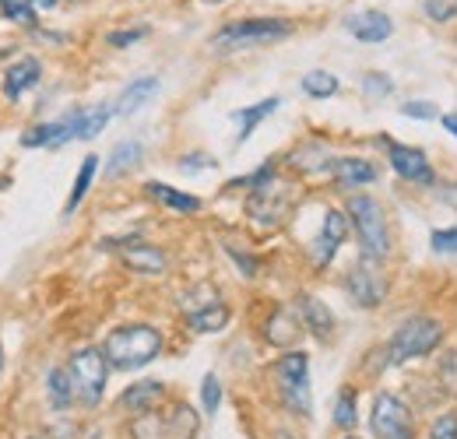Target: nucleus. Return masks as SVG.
<instances>
[{"label":"nucleus","mask_w":457,"mask_h":439,"mask_svg":"<svg viewBox=\"0 0 457 439\" xmlns=\"http://www.w3.org/2000/svg\"><path fill=\"white\" fill-rule=\"evenodd\" d=\"M345 288H348V295H352L355 306H362V310L380 306L384 295H387V277L380 271V261L362 253V261L352 264V271L345 277Z\"/></svg>","instance_id":"8"},{"label":"nucleus","mask_w":457,"mask_h":439,"mask_svg":"<svg viewBox=\"0 0 457 439\" xmlns=\"http://www.w3.org/2000/svg\"><path fill=\"white\" fill-rule=\"evenodd\" d=\"M201 404H204V411L208 415H215L219 411V404H222V384H219V377H204V384H201Z\"/></svg>","instance_id":"33"},{"label":"nucleus","mask_w":457,"mask_h":439,"mask_svg":"<svg viewBox=\"0 0 457 439\" xmlns=\"http://www.w3.org/2000/svg\"><path fill=\"white\" fill-rule=\"evenodd\" d=\"M426 14L433 21H451L457 18V0H426Z\"/></svg>","instance_id":"35"},{"label":"nucleus","mask_w":457,"mask_h":439,"mask_svg":"<svg viewBox=\"0 0 457 439\" xmlns=\"http://www.w3.org/2000/svg\"><path fill=\"white\" fill-rule=\"evenodd\" d=\"M444 127L457 137V112H447V116H444Z\"/></svg>","instance_id":"41"},{"label":"nucleus","mask_w":457,"mask_h":439,"mask_svg":"<svg viewBox=\"0 0 457 439\" xmlns=\"http://www.w3.org/2000/svg\"><path fill=\"white\" fill-rule=\"evenodd\" d=\"M179 169H183V172H201V169H215V159H208V155H187V159H179Z\"/></svg>","instance_id":"39"},{"label":"nucleus","mask_w":457,"mask_h":439,"mask_svg":"<svg viewBox=\"0 0 457 439\" xmlns=\"http://www.w3.org/2000/svg\"><path fill=\"white\" fill-rule=\"evenodd\" d=\"M226 250H228V257H232V261H236V264L243 268V275H246V277H253V275H257V261H253L250 253H239L236 246H226Z\"/></svg>","instance_id":"40"},{"label":"nucleus","mask_w":457,"mask_h":439,"mask_svg":"<svg viewBox=\"0 0 457 439\" xmlns=\"http://www.w3.org/2000/svg\"><path fill=\"white\" fill-rule=\"evenodd\" d=\"M345 236H348V219H345L342 211H328L324 215V225H320V236L313 239V264L317 268H328L331 261H335V253H338V246L345 243Z\"/></svg>","instance_id":"11"},{"label":"nucleus","mask_w":457,"mask_h":439,"mask_svg":"<svg viewBox=\"0 0 457 439\" xmlns=\"http://www.w3.org/2000/svg\"><path fill=\"white\" fill-rule=\"evenodd\" d=\"M370 429L377 439H415V418L398 393H377Z\"/></svg>","instance_id":"7"},{"label":"nucleus","mask_w":457,"mask_h":439,"mask_svg":"<svg viewBox=\"0 0 457 439\" xmlns=\"http://www.w3.org/2000/svg\"><path fill=\"white\" fill-rule=\"evenodd\" d=\"M148 36V29L141 25V29H123V32H110L106 36V43L116 46V50H123V46H130V43H137V39H145Z\"/></svg>","instance_id":"36"},{"label":"nucleus","mask_w":457,"mask_h":439,"mask_svg":"<svg viewBox=\"0 0 457 439\" xmlns=\"http://www.w3.org/2000/svg\"><path fill=\"white\" fill-rule=\"evenodd\" d=\"M278 95H271V99H264V103H257V106H246V110H232V120L239 123V134H236V145H243V141H250V134L257 130V123L264 120V116H271V112L278 110Z\"/></svg>","instance_id":"19"},{"label":"nucleus","mask_w":457,"mask_h":439,"mask_svg":"<svg viewBox=\"0 0 457 439\" xmlns=\"http://www.w3.org/2000/svg\"><path fill=\"white\" fill-rule=\"evenodd\" d=\"M159 352H162V334L148 324H123V327L110 330V337L103 344L110 369H120V373L148 366L152 359H159Z\"/></svg>","instance_id":"1"},{"label":"nucleus","mask_w":457,"mask_h":439,"mask_svg":"<svg viewBox=\"0 0 457 439\" xmlns=\"http://www.w3.org/2000/svg\"><path fill=\"white\" fill-rule=\"evenodd\" d=\"M444 341V324L433 320V317H411L404 320L391 344H387V362L391 366H401V362H411V359H426L436 344Z\"/></svg>","instance_id":"4"},{"label":"nucleus","mask_w":457,"mask_h":439,"mask_svg":"<svg viewBox=\"0 0 457 439\" xmlns=\"http://www.w3.org/2000/svg\"><path fill=\"white\" fill-rule=\"evenodd\" d=\"M303 92L310 99H331V95H338V78L328 74V70H310L303 78Z\"/></svg>","instance_id":"26"},{"label":"nucleus","mask_w":457,"mask_h":439,"mask_svg":"<svg viewBox=\"0 0 457 439\" xmlns=\"http://www.w3.org/2000/svg\"><path fill=\"white\" fill-rule=\"evenodd\" d=\"M345 439H355V436H345Z\"/></svg>","instance_id":"47"},{"label":"nucleus","mask_w":457,"mask_h":439,"mask_svg":"<svg viewBox=\"0 0 457 439\" xmlns=\"http://www.w3.org/2000/svg\"><path fill=\"white\" fill-rule=\"evenodd\" d=\"M46 390H50L54 408H57V411H67V404L74 401V384H71V373H67L63 366L50 369V377H46Z\"/></svg>","instance_id":"25"},{"label":"nucleus","mask_w":457,"mask_h":439,"mask_svg":"<svg viewBox=\"0 0 457 439\" xmlns=\"http://www.w3.org/2000/svg\"><path fill=\"white\" fill-rule=\"evenodd\" d=\"M288 36H292V21H286V18H243V21H232L226 29H219L212 36V46L215 50H246V46L278 43Z\"/></svg>","instance_id":"3"},{"label":"nucleus","mask_w":457,"mask_h":439,"mask_svg":"<svg viewBox=\"0 0 457 439\" xmlns=\"http://www.w3.org/2000/svg\"><path fill=\"white\" fill-rule=\"evenodd\" d=\"M141 141H120L113 148V155H110V162H106V176H123V172H130L134 165L141 162Z\"/></svg>","instance_id":"24"},{"label":"nucleus","mask_w":457,"mask_h":439,"mask_svg":"<svg viewBox=\"0 0 457 439\" xmlns=\"http://www.w3.org/2000/svg\"><path fill=\"white\" fill-rule=\"evenodd\" d=\"M113 110L110 106H96V110H74L71 112V123H74V137L78 141H92L106 123H110Z\"/></svg>","instance_id":"21"},{"label":"nucleus","mask_w":457,"mask_h":439,"mask_svg":"<svg viewBox=\"0 0 457 439\" xmlns=\"http://www.w3.org/2000/svg\"><path fill=\"white\" fill-rule=\"evenodd\" d=\"M32 7H43V11H50V7H57V0H32Z\"/></svg>","instance_id":"42"},{"label":"nucleus","mask_w":457,"mask_h":439,"mask_svg":"<svg viewBox=\"0 0 457 439\" xmlns=\"http://www.w3.org/2000/svg\"><path fill=\"white\" fill-rule=\"evenodd\" d=\"M355 422H359V411H355V390L345 386L342 393H338V404H335V426H338V429H355Z\"/></svg>","instance_id":"28"},{"label":"nucleus","mask_w":457,"mask_h":439,"mask_svg":"<svg viewBox=\"0 0 457 439\" xmlns=\"http://www.w3.org/2000/svg\"><path fill=\"white\" fill-rule=\"evenodd\" d=\"M120 261H123L134 275H145V277L166 275V268H170L166 253H162L159 246H152V243H141V239H123Z\"/></svg>","instance_id":"10"},{"label":"nucleus","mask_w":457,"mask_h":439,"mask_svg":"<svg viewBox=\"0 0 457 439\" xmlns=\"http://www.w3.org/2000/svg\"><path fill=\"white\" fill-rule=\"evenodd\" d=\"M39 78H43V63H39L36 56H21V60L11 63L7 74H4V99H7V103H18L32 85H39Z\"/></svg>","instance_id":"13"},{"label":"nucleus","mask_w":457,"mask_h":439,"mask_svg":"<svg viewBox=\"0 0 457 439\" xmlns=\"http://www.w3.org/2000/svg\"><path fill=\"white\" fill-rule=\"evenodd\" d=\"M88 439H99V436H88Z\"/></svg>","instance_id":"46"},{"label":"nucleus","mask_w":457,"mask_h":439,"mask_svg":"<svg viewBox=\"0 0 457 439\" xmlns=\"http://www.w3.org/2000/svg\"><path fill=\"white\" fill-rule=\"evenodd\" d=\"M295 310H299V317H303V327H310L317 337H331L335 317H331V310H328L320 299H313V295H299V299H295Z\"/></svg>","instance_id":"17"},{"label":"nucleus","mask_w":457,"mask_h":439,"mask_svg":"<svg viewBox=\"0 0 457 439\" xmlns=\"http://www.w3.org/2000/svg\"><path fill=\"white\" fill-rule=\"evenodd\" d=\"M275 384H278V393L286 401V408L292 415H303L310 418V359L303 352H288L275 362Z\"/></svg>","instance_id":"5"},{"label":"nucleus","mask_w":457,"mask_h":439,"mask_svg":"<svg viewBox=\"0 0 457 439\" xmlns=\"http://www.w3.org/2000/svg\"><path fill=\"white\" fill-rule=\"evenodd\" d=\"M145 190H148L152 201H159V204L170 208V211H179V215H194V211H201V201H197V197L172 190L170 183H155V179H152V183H145Z\"/></svg>","instance_id":"18"},{"label":"nucleus","mask_w":457,"mask_h":439,"mask_svg":"<svg viewBox=\"0 0 457 439\" xmlns=\"http://www.w3.org/2000/svg\"><path fill=\"white\" fill-rule=\"evenodd\" d=\"M67 373H71V384H74V397H78L85 408H96V404L103 401L106 377H110V362H106L103 348H81V352L67 362Z\"/></svg>","instance_id":"6"},{"label":"nucleus","mask_w":457,"mask_h":439,"mask_svg":"<svg viewBox=\"0 0 457 439\" xmlns=\"http://www.w3.org/2000/svg\"><path fill=\"white\" fill-rule=\"evenodd\" d=\"M187 324L197 330V334H215V330H222L228 324V310L222 302H212V306H204V310L187 313Z\"/></svg>","instance_id":"22"},{"label":"nucleus","mask_w":457,"mask_h":439,"mask_svg":"<svg viewBox=\"0 0 457 439\" xmlns=\"http://www.w3.org/2000/svg\"><path fill=\"white\" fill-rule=\"evenodd\" d=\"M159 92V78H137V81H130L127 88H123V95H120V103H116V112L120 116H130V112H137L152 95Z\"/></svg>","instance_id":"20"},{"label":"nucleus","mask_w":457,"mask_h":439,"mask_svg":"<svg viewBox=\"0 0 457 439\" xmlns=\"http://www.w3.org/2000/svg\"><path fill=\"white\" fill-rule=\"evenodd\" d=\"M362 92H366V99H384L395 92V81L380 70H370V74H362Z\"/></svg>","instance_id":"31"},{"label":"nucleus","mask_w":457,"mask_h":439,"mask_svg":"<svg viewBox=\"0 0 457 439\" xmlns=\"http://www.w3.org/2000/svg\"><path fill=\"white\" fill-rule=\"evenodd\" d=\"M96 172H99V155H85V162H81V169H78V179H74V190H71V197H67V215L78 211V204H81L85 194L92 190Z\"/></svg>","instance_id":"23"},{"label":"nucleus","mask_w":457,"mask_h":439,"mask_svg":"<svg viewBox=\"0 0 457 439\" xmlns=\"http://www.w3.org/2000/svg\"><path fill=\"white\" fill-rule=\"evenodd\" d=\"M204 4H222V0H204Z\"/></svg>","instance_id":"44"},{"label":"nucleus","mask_w":457,"mask_h":439,"mask_svg":"<svg viewBox=\"0 0 457 439\" xmlns=\"http://www.w3.org/2000/svg\"><path fill=\"white\" fill-rule=\"evenodd\" d=\"M162 397H166V386L159 380H141V384H130L120 393V408L130 415H148V411H155V404Z\"/></svg>","instance_id":"14"},{"label":"nucleus","mask_w":457,"mask_h":439,"mask_svg":"<svg viewBox=\"0 0 457 439\" xmlns=\"http://www.w3.org/2000/svg\"><path fill=\"white\" fill-rule=\"evenodd\" d=\"M166 422H170V433H172L176 439L194 436V429H197V418H194V411H190L187 404H179V408L172 411V415L166 418Z\"/></svg>","instance_id":"30"},{"label":"nucleus","mask_w":457,"mask_h":439,"mask_svg":"<svg viewBox=\"0 0 457 439\" xmlns=\"http://www.w3.org/2000/svg\"><path fill=\"white\" fill-rule=\"evenodd\" d=\"M436 377H440V386H444L451 397H457V352H447V355L440 359Z\"/></svg>","instance_id":"32"},{"label":"nucleus","mask_w":457,"mask_h":439,"mask_svg":"<svg viewBox=\"0 0 457 439\" xmlns=\"http://www.w3.org/2000/svg\"><path fill=\"white\" fill-rule=\"evenodd\" d=\"M0 11H4V18H11L14 25H25V29L36 25V7H32V0H0Z\"/></svg>","instance_id":"29"},{"label":"nucleus","mask_w":457,"mask_h":439,"mask_svg":"<svg viewBox=\"0 0 457 439\" xmlns=\"http://www.w3.org/2000/svg\"><path fill=\"white\" fill-rule=\"evenodd\" d=\"M387 159L395 165V172H398L401 179H408V183H419V186H433V183H436L433 165L426 159V152H419V148L387 141Z\"/></svg>","instance_id":"9"},{"label":"nucleus","mask_w":457,"mask_h":439,"mask_svg":"<svg viewBox=\"0 0 457 439\" xmlns=\"http://www.w3.org/2000/svg\"><path fill=\"white\" fill-rule=\"evenodd\" d=\"M0 366H4V348H0Z\"/></svg>","instance_id":"45"},{"label":"nucleus","mask_w":457,"mask_h":439,"mask_svg":"<svg viewBox=\"0 0 457 439\" xmlns=\"http://www.w3.org/2000/svg\"><path fill=\"white\" fill-rule=\"evenodd\" d=\"M331 176H335V183L342 186V190H355V186H366V183H373L377 179V169L366 162V159H331Z\"/></svg>","instance_id":"16"},{"label":"nucleus","mask_w":457,"mask_h":439,"mask_svg":"<svg viewBox=\"0 0 457 439\" xmlns=\"http://www.w3.org/2000/svg\"><path fill=\"white\" fill-rule=\"evenodd\" d=\"M4 186H7V179H0V190H4Z\"/></svg>","instance_id":"43"},{"label":"nucleus","mask_w":457,"mask_h":439,"mask_svg":"<svg viewBox=\"0 0 457 439\" xmlns=\"http://www.w3.org/2000/svg\"><path fill=\"white\" fill-rule=\"evenodd\" d=\"M130 433H134L137 439H166L170 436V422L159 418L155 411H148V415H137V418H134Z\"/></svg>","instance_id":"27"},{"label":"nucleus","mask_w":457,"mask_h":439,"mask_svg":"<svg viewBox=\"0 0 457 439\" xmlns=\"http://www.w3.org/2000/svg\"><path fill=\"white\" fill-rule=\"evenodd\" d=\"M299 334H303V317H299V310H292V306H278V310L271 313L268 327H264V337H268L271 344H278V348H292V344L299 341Z\"/></svg>","instance_id":"15"},{"label":"nucleus","mask_w":457,"mask_h":439,"mask_svg":"<svg viewBox=\"0 0 457 439\" xmlns=\"http://www.w3.org/2000/svg\"><path fill=\"white\" fill-rule=\"evenodd\" d=\"M401 112L411 116V120H433L436 106H429V103H408V106H401Z\"/></svg>","instance_id":"38"},{"label":"nucleus","mask_w":457,"mask_h":439,"mask_svg":"<svg viewBox=\"0 0 457 439\" xmlns=\"http://www.w3.org/2000/svg\"><path fill=\"white\" fill-rule=\"evenodd\" d=\"M348 219L355 225V236L362 243V253L366 257H377L384 261L391 253V232H387V215H384V204L370 194H355L348 197Z\"/></svg>","instance_id":"2"},{"label":"nucleus","mask_w":457,"mask_h":439,"mask_svg":"<svg viewBox=\"0 0 457 439\" xmlns=\"http://www.w3.org/2000/svg\"><path fill=\"white\" fill-rule=\"evenodd\" d=\"M345 32L355 36L359 43H370V46H373V43L391 39L395 21H391L384 11H355V14L345 18Z\"/></svg>","instance_id":"12"},{"label":"nucleus","mask_w":457,"mask_h":439,"mask_svg":"<svg viewBox=\"0 0 457 439\" xmlns=\"http://www.w3.org/2000/svg\"><path fill=\"white\" fill-rule=\"evenodd\" d=\"M433 250L436 253H457V225L454 228H436L433 232Z\"/></svg>","instance_id":"37"},{"label":"nucleus","mask_w":457,"mask_h":439,"mask_svg":"<svg viewBox=\"0 0 457 439\" xmlns=\"http://www.w3.org/2000/svg\"><path fill=\"white\" fill-rule=\"evenodd\" d=\"M429 439H457V411L440 415V418L429 426Z\"/></svg>","instance_id":"34"}]
</instances>
